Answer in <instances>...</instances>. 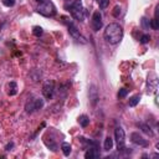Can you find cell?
I'll return each instance as SVG.
<instances>
[{"label": "cell", "instance_id": "cell-1", "mask_svg": "<svg viewBox=\"0 0 159 159\" xmlns=\"http://www.w3.org/2000/svg\"><path fill=\"white\" fill-rule=\"evenodd\" d=\"M103 37L104 40L111 43V45H117L120 42V40L123 39V29L119 24L117 22H111L106 26L104 32H103Z\"/></svg>", "mask_w": 159, "mask_h": 159}, {"label": "cell", "instance_id": "cell-2", "mask_svg": "<svg viewBox=\"0 0 159 159\" xmlns=\"http://www.w3.org/2000/svg\"><path fill=\"white\" fill-rule=\"evenodd\" d=\"M68 11L72 15V17L77 21H83L84 20V14L86 10L82 5V0H73L70 6H68Z\"/></svg>", "mask_w": 159, "mask_h": 159}, {"label": "cell", "instance_id": "cell-3", "mask_svg": "<svg viewBox=\"0 0 159 159\" xmlns=\"http://www.w3.org/2000/svg\"><path fill=\"white\" fill-rule=\"evenodd\" d=\"M37 12L42 16H46V17H52L55 14H56V9L53 6V4L51 1H42L41 4H39L37 6Z\"/></svg>", "mask_w": 159, "mask_h": 159}, {"label": "cell", "instance_id": "cell-4", "mask_svg": "<svg viewBox=\"0 0 159 159\" xmlns=\"http://www.w3.org/2000/svg\"><path fill=\"white\" fill-rule=\"evenodd\" d=\"M62 19H63V22L67 25V29H68V32H70V35H71V36H72V37H73L76 41H78V42L81 41L82 43H86V40H84V37H83V36L80 34V30L76 27V25H75L72 21H66V17H65V16H63Z\"/></svg>", "mask_w": 159, "mask_h": 159}, {"label": "cell", "instance_id": "cell-5", "mask_svg": "<svg viewBox=\"0 0 159 159\" xmlns=\"http://www.w3.org/2000/svg\"><path fill=\"white\" fill-rule=\"evenodd\" d=\"M114 138H116V143H117V149L119 150H124L125 148V133L124 129L122 127H117L114 129Z\"/></svg>", "mask_w": 159, "mask_h": 159}, {"label": "cell", "instance_id": "cell-6", "mask_svg": "<svg viewBox=\"0 0 159 159\" xmlns=\"http://www.w3.org/2000/svg\"><path fill=\"white\" fill-rule=\"evenodd\" d=\"M43 107V99L42 98H34V99H30L26 106H25V109L27 113H34L39 109H41Z\"/></svg>", "mask_w": 159, "mask_h": 159}, {"label": "cell", "instance_id": "cell-7", "mask_svg": "<svg viewBox=\"0 0 159 159\" xmlns=\"http://www.w3.org/2000/svg\"><path fill=\"white\" fill-rule=\"evenodd\" d=\"M91 26L93 31H99L103 26V21H102V15L99 11H94L92 15V20H91Z\"/></svg>", "mask_w": 159, "mask_h": 159}, {"label": "cell", "instance_id": "cell-8", "mask_svg": "<svg viewBox=\"0 0 159 159\" xmlns=\"http://www.w3.org/2000/svg\"><path fill=\"white\" fill-rule=\"evenodd\" d=\"M55 93V83L52 81H47L45 82L43 87H42V94L46 99H51L53 97Z\"/></svg>", "mask_w": 159, "mask_h": 159}, {"label": "cell", "instance_id": "cell-9", "mask_svg": "<svg viewBox=\"0 0 159 159\" xmlns=\"http://www.w3.org/2000/svg\"><path fill=\"white\" fill-rule=\"evenodd\" d=\"M130 139H132V142H133L134 144H137V145H139V147H148V145H149L148 140L144 139V138H143L139 133H137V132H134V133L130 134Z\"/></svg>", "mask_w": 159, "mask_h": 159}, {"label": "cell", "instance_id": "cell-10", "mask_svg": "<svg viewBox=\"0 0 159 159\" xmlns=\"http://www.w3.org/2000/svg\"><path fill=\"white\" fill-rule=\"evenodd\" d=\"M84 158L86 159H97V158H99V150L97 149V145L88 147L87 152L84 153Z\"/></svg>", "mask_w": 159, "mask_h": 159}, {"label": "cell", "instance_id": "cell-11", "mask_svg": "<svg viewBox=\"0 0 159 159\" xmlns=\"http://www.w3.org/2000/svg\"><path fill=\"white\" fill-rule=\"evenodd\" d=\"M89 99H91L92 104H96V102L98 101V91L94 84H92L89 87Z\"/></svg>", "mask_w": 159, "mask_h": 159}, {"label": "cell", "instance_id": "cell-12", "mask_svg": "<svg viewBox=\"0 0 159 159\" xmlns=\"http://www.w3.org/2000/svg\"><path fill=\"white\" fill-rule=\"evenodd\" d=\"M17 84H16V82H14V81H11V82H9L7 83V94L9 96H15L16 93H17Z\"/></svg>", "mask_w": 159, "mask_h": 159}, {"label": "cell", "instance_id": "cell-13", "mask_svg": "<svg viewBox=\"0 0 159 159\" xmlns=\"http://www.w3.org/2000/svg\"><path fill=\"white\" fill-rule=\"evenodd\" d=\"M138 127L142 129V132H143V133H145V134H148V135H150V137H153V135H154V133H153L152 128H150L148 124H145V123H138Z\"/></svg>", "mask_w": 159, "mask_h": 159}, {"label": "cell", "instance_id": "cell-14", "mask_svg": "<svg viewBox=\"0 0 159 159\" xmlns=\"http://www.w3.org/2000/svg\"><path fill=\"white\" fill-rule=\"evenodd\" d=\"M103 148H104V150H107V152H109V150L113 148V139H112L109 135H107V137L104 138V144H103Z\"/></svg>", "mask_w": 159, "mask_h": 159}, {"label": "cell", "instance_id": "cell-15", "mask_svg": "<svg viewBox=\"0 0 159 159\" xmlns=\"http://www.w3.org/2000/svg\"><path fill=\"white\" fill-rule=\"evenodd\" d=\"M78 123H80V125H81V127L86 128V127L89 124V118H88L86 114H82V116H80V117H78Z\"/></svg>", "mask_w": 159, "mask_h": 159}, {"label": "cell", "instance_id": "cell-16", "mask_svg": "<svg viewBox=\"0 0 159 159\" xmlns=\"http://www.w3.org/2000/svg\"><path fill=\"white\" fill-rule=\"evenodd\" d=\"M139 101H140V96H139V94H134V96H132V97L129 98L128 104H129V107H135V106L139 103Z\"/></svg>", "mask_w": 159, "mask_h": 159}, {"label": "cell", "instance_id": "cell-17", "mask_svg": "<svg viewBox=\"0 0 159 159\" xmlns=\"http://www.w3.org/2000/svg\"><path fill=\"white\" fill-rule=\"evenodd\" d=\"M61 149H62V153L66 155V157H68L70 154H71V150H72V148H71V144L70 143H62V145H61Z\"/></svg>", "mask_w": 159, "mask_h": 159}, {"label": "cell", "instance_id": "cell-18", "mask_svg": "<svg viewBox=\"0 0 159 159\" xmlns=\"http://www.w3.org/2000/svg\"><path fill=\"white\" fill-rule=\"evenodd\" d=\"M140 24H142V27H143L144 30H149V27H150V20H149L148 17L143 16L142 20H140Z\"/></svg>", "mask_w": 159, "mask_h": 159}, {"label": "cell", "instance_id": "cell-19", "mask_svg": "<svg viewBox=\"0 0 159 159\" xmlns=\"http://www.w3.org/2000/svg\"><path fill=\"white\" fill-rule=\"evenodd\" d=\"M32 34H34L36 37H40V36L43 34V30H42L41 26H34V29H32Z\"/></svg>", "mask_w": 159, "mask_h": 159}, {"label": "cell", "instance_id": "cell-20", "mask_svg": "<svg viewBox=\"0 0 159 159\" xmlns=\"http://www.w3.org/2000/svg\"><path fill=\"white\" fill-rule=\"evenodd\" d=\"M150 27L153 30H158L159 29V24H158V19L157 17H154L153 20H150Z\"/></svg>", "mask_w": 159, "mask_h": 159}, {"label": "cell", "instance_id": "cell-21", "mask_svg": "<svg viewBox=\"0 0 159 159\" xmlns=\"http://www.w3.org/2000/svg\"><path fill=\"white\" fill-rule=\"evenodd\" d=\"M149 40H150V36H149L148 34L142 35V36H140V39H139L140 43H148V42H149Z\"/></svg>", "mask_w": 159, "mask_h": 159}, {"label": "cell", "instance_id": "cell-22", "mask_svg": "<svg viewBox=\"0 0 159 159\" xmlns=\"http://www.w3.org/2000/svg\"><path fill=\"white\" fill-rule=\"evenodd\" d=\"M97 2H98L101 9H106L108 6V4H109V0H97Z\"/></svg>", "mask_w": 159, "mask_h": 159}, {"label": "cell", "instance_id": "cell-23", "mask_svg": "<svg viewBox=\"0 0 159 159\" xmlns=\"http://www.w3.org/2000/svg\"><path fill=\"white\" fill-rule=\"evenodd\" d=\"M127 94H128V89H127V88H120V89L118 91V97H119V98H124Z\"/></svg>", "mask_w": 159, "mask_h": 159}, {"label": "cell", "instance_id": "cell-24", "mask_svg": "<svg viewBox=\"0 0 159 159\" xmlns=\"http://www.w3.org/2000/svg\"><path fill=\"white\" fill-rule=\"evenodd\" d=\"M1 1L6 7H12L15 5V0H1Z\"/></svg>", "mask_w": 159, "mask_h": 159}, {"label": "cell", "instance_id": "cell-25", "mask_svg": "<svg viewBox=\"0 0 159 159\" xmlns=\"http://www.w3.org/2000/svg\"><path fill=\"white\" fill-rule=\"evenodd\" d=\"M113 15H114L116 17H118V16L120 15V6H118V5H117V6L113 9Z\"/></svg>", "mask_w": 159, "mask_h": 159}, {"label": "cell", "instance_id": "cell-26", "mask_svg": "<svg viewBox=\"0 0 159 159\" xmlns=\"http://www.w3.org/2000/svg\"><path fill=\"white\" fill-rule=\"evenodd\" d=\"M12 147H14V143H9V144L6 145V150H11Z\"/></svg>", "mask_w": 159, "mask_h": 159}, {"label": "cell", "instance_id": "cell-27", "mask_svg": "<svg viewBox=\"0 0 159 159\" xmlns=\"http://www.w3.org/2000/svg\"><path fill=\"white\" fill-rule=\"evenodd\" d=\"M36 1H37L39 4H41V2H42V1H45V0H36Z\"/></svg>", "mask_w": 159, "mask_h": 159}]
</instances>
